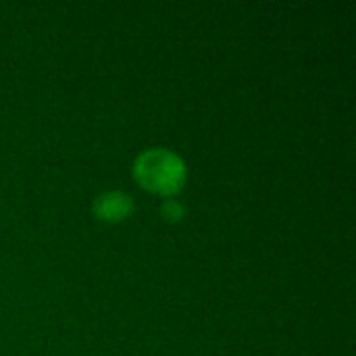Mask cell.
<instances>
[{
  "label": "cell",
  "instance_id": "1",
  "mask_svg": "<svg viewBox=\"0 0 356 356\" xmlns=\"http://www.w3.org/2000/svg\"><path fill=\"white\" fill-rule=\"evenodd\" d=\"M134 179L150 194L173 198L188 181V167L169 148H148L134 161Z\"/></svg>",
  "mask_w": 356,
  "mask_h": 356
},
{
  "label": "cell",
  "instance_id": "2",
  "mask_svg": "<svg viewBox=\"0 0 356 356\" xmlns=\"http://www.w3.org/2000/svg\"><path fill=\"white\" fill-rule=\"evenodd\" d=\"M136 204L134 198L121 190H108L102 192L94 198L92 202V213L98 221L115 225V223H123L125 219L131 217Z\"/></svg>",
  "mask_w": 356,
  "mask_h": 356
},
{
  "label": "cell",
  "instance_id": "3",
  "mask_svg": "<svg viewBox=\"0 0 356 356\" xmlns=\"http://www.w3.org/2000/svg\"><path fill=\"white\" fill-rule=\"evenodd\" d=\"M184 215H186V209H184V204L179 200H175V198L163 200V204H161V217L167 223H179L184 219Z\"/></svg>",
  "mask_w": 356,
  "mask_h": 356
}]
</instances>
